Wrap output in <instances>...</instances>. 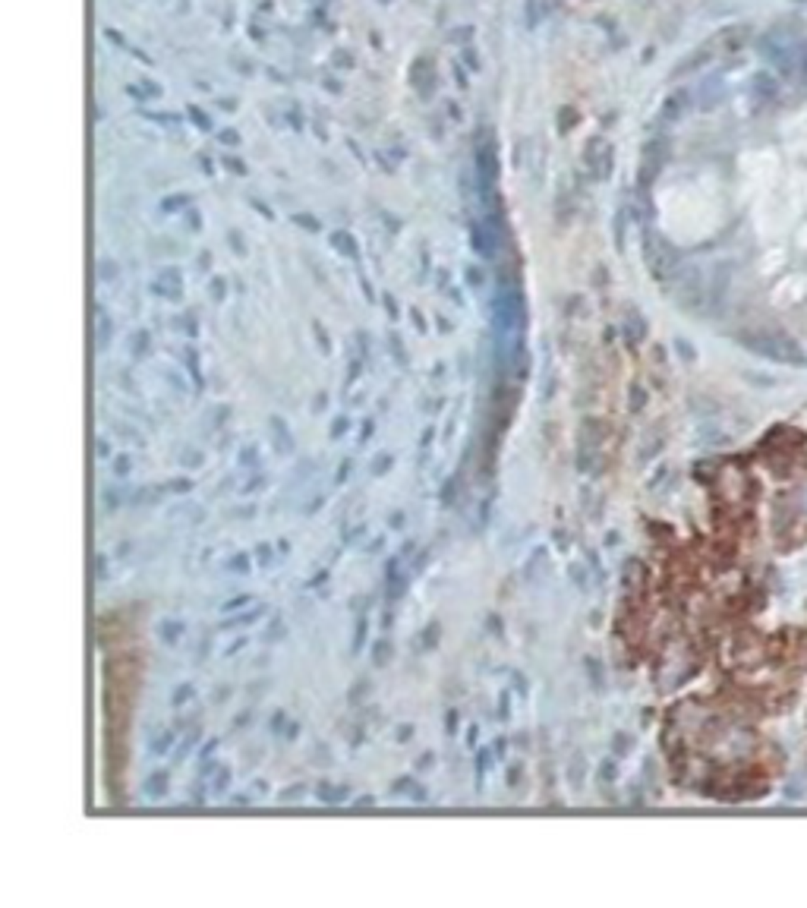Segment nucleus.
I'll return each instance as SVG.
<instances>
[{
	"instance_id": "1",
	"label": "nucleus",
	"mask_w": 807,
	"mask_h": 908,
	"mask_svg": "<svg viewBox=\"0 0 807 908\" xmlns=\"http://www.w3.org/2000/svg\"><path fill=\"white\" fill-rule=\"evenodd\" d=\"M760 54L773 63L776 70L782 73L785 79H791L798 73V60H795V48L785 45V41H776V38H763L760 41Z\"/></svg>"
},
{
	"instance_id": "2",
	"label": "nucleus",
	"mask_w": 807,
	"mask_h": 908,
	"mask_svg": "<svg viewBox=\"0 0 807 908\" xmlns=\"http://www.w3.org/2000/svg\"><path fill=\"white\" fill-rule=\"evenodd\" d=\"M754 89H757L760 98L773 101L776 95H779V83H776V79L769 76V73H754Z\"/></svg>"
}]
</instances>
